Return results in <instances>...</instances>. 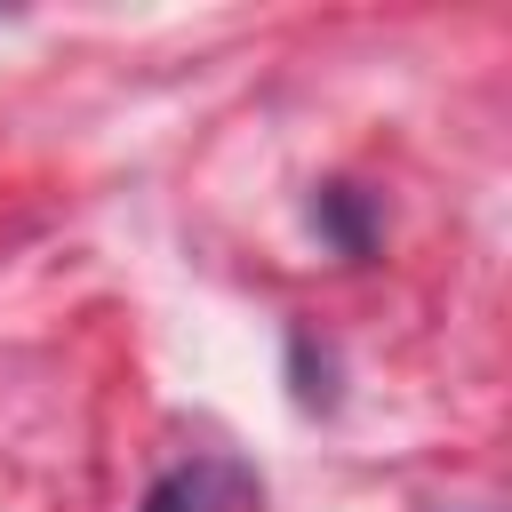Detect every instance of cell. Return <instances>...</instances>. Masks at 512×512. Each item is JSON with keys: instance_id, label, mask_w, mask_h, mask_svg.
Instances as JSON below:
<instances>
[{"instance_id": "cell-1", "label": "cell", "mask_w": 512, "mask_h": 512, "mask_svg": "<svg viewBox=\"0 0 512 512\" xmlns=\"http://www.w3.org/2000/svg\"><path fill=\"white\" fill-rule=\"evenodd\" d=\"M232 496H240V472L216 464V456H192V464H176L168 480H152L144 512H232Z\"/></svg>"}]
</instances>
